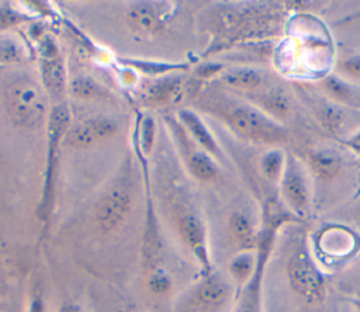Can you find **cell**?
<instances>
[{
    "instance_id": "cell-1",
    "label": "cell",
    "mask_w": 360,
    "mask_h": 312,
    "mask_svg": "<svg viewBox=\"0 0 360 312\" xmlns=\"http://www.w3.org/2000/svg\"><path fill=\"white\" fill-rule=\"evenodd\" d=\"M224 97L214 103L212 111L236 136L269 146L283 145L288 141L287 128L259 107L245 100Z\"/></svg>"
},
{
    "instance_id": "cell-2",
    "label": "cell",
    "mask_w": 360,
    "mask_h": 312,
    "mask_svg": "<svg viewBox=\"0 0 360 312\" xmlns=\"http://www.w3.org/2000/svg\"><path fill=\"white\" fill-rule=\"evenodd\" d=\"M259 246L256 249V268L250 280L240 288L235 312H263L262 309V284L269 256L271 254L277 230L295 216L283 207L263 208Z\"/></svg>"
},
{
    "instance_id": "cell-3",
    "label": "cell",
    "mask_w": 360,
    "mask_h": 312,
    "mask_svg": "<svg viewBox=\"0 0 360 312\" xmlns=\"http://www.w3.org/2000/svg\"><path fill=\"white\" fill-rule=\"evenodd\" d=\"M285 275L291 291L305 302L319 304L323 301L326 295L325 277L305 238H301L291 247L285 261Z\"/></svg>"
},
{
    "instance_id": "cell-4",
    "label": "cell",
    "mask_w": 360,
    "mask_h": 312,
    "mask_svg": "<svg viewBox=\"0 0 360 312\" xmlns=\"http://www.w3.org/2000/svg\"><path fill=\"white\" fill-rule=\"evenodd\" d=\"M70 126V112L65 103L55 104L46 121V156H45V171H44V184L42 195L38 207V215L42 219H46L52 211L53 197H55V184H56V171H58V157H59V143L65 139L66 131Z\"/></svg>"
},
{
    "instance_id": "cell-5",
    "label": "cell",
    "mask_w": 360,
    "mask_h": 312,
    "mask_svg": "<svg viewBox=\"0 0 360 312\" xmlns=\"http://www.w3.org/2000/svg\"><path fill=\"white\" fill-rule=\"evenodd\" d=\"M6 105L11 122L20 128H35L46 115L45 91L30 77H20L8 86Z\"/></svg>"
},
{
    "instance_id": "cell-6",
    "label": "cell",
    "mask_w": 360,
    "mask_h": 312,
    "mask_svg": "<svg viewBox=\"0 0 360 312\" xmlns=\"http://www.w3.org/2000/svg\"><path fill=\"white\" fill-rule=\"evenodd\" d=\"M281 201L298 219L307 218L311 209V194L305 169L294 156H285V166L278 181Z\"/></svg>"
},
{
    "instance_id": "cell-7",
    "label": "cell",
    "mask_w": 360,
    "mask_h": 312,
    "mask_svg": "<svg viewBox=\"0 0 360 312\" xmlns=\"http://www.w3.org/2000/svg\"><path fill=\"white\" fill-rule=\"evenodd\" d=\"M132 207V195L125 187H114L94 207V222L103 233L117 229L128 216Z\"/></svg>"
},
{
    "instance_id": "cell-8",
    "label": "cell",
    "mask_w": 360,
    "mask_h": 312,
    "mask_svg": "<svg viewBox=\"0 0 360 312\" xmlns=\"http://www.w3.org/2000/svg\"><path fill=\"white\" fill-rule=\"evenodd\" d=\"M177 233L200 263L204 274H210L212 271L208 240H207V229L201 218L194 212H184L177 218Z\"/></svg>"
},
{
    "instance_id": "cell-9",
    "label": "cell",
    "mask_w": 360,
    "mask_h": 312,
    "mask_svg": "<svg viewBox=\"0 0 360 312\" xmlns=\"http://www.w3.org/2000/svg\"><path fill=\"white\" fill-rule=\"evenodd\" d=\"M117 129L118 125L107 117L89 118L86 121L75 124L73 126H69L63 141L70 148L86 149L114 135Z\"/></svg>"
},
{
    "instance_id": "cell-10",
    "label": "cell",
    "mask_w": 360,
    "mask_h": 312,
    "mask_svg": "<svg viewBox=\"0 0 360 312\" xmlns=\"http://www.w3.org/2000/svg\"><path fill=\"white\" fill-rule=\"evenodd\" d=\"M128 22L134 32L141 37L153 35L167 20V7L156 1H136L128 10Z\"/></svg>"
},
{
    "instance_id": "cell-11",
    "label": "cell",
    "mask_w": 360,
    "mask_h": 312,
    "mask_svg": "<svg viewBox=\"0 0 360 312\" xmlns=\"http://www.w3.org/2000/svg\"><path fill=\"white\" fill-rule=\"evenodd\" d=\"M298 96L305 103L316 121L330 134H338L342 131V126L345 124V115L342 105L333 103L326 96L314 94L311 90H307L305 87H298Z\"/></svg>"
},
{
    "instance_id": "cell-12",
    "label": "cell",
    "mask_w": 360,
    "mask_h": 312,
    "mask_svg": "<svg viewBox=\"0 0 360 312\" xmlns=\"http://www.w3.org/2000/svg\"><path fill=\"white\" fill-rule=\"evenodd\" d=\"M219 79L226 87L246 96H255L270 89L269 74L262 69L250 66H235L224 69L219 74Z\"/></svg>"
},
{
    "instance_id": "cell-13",
    "label": "cell",
    "mask_w": 360,
    "mask_h": 312,
    "mask_svg": "<svg viewBox=\"0 0 360 312\" xmlns=\"http://www.w3.org/2000/svg\"><path fill=\"white\" fill-rule=\"evenodd\" d=\"M184 77L180 73L166 74L150 83L142 93V101L148 105L177 103L184 94Z\"/></svg>"
},
{
    "instance_id": "cell-14",
    "label": "cell",
    "mask_w": 360,
    "mask_h": 312,
    "mask_svg": "<svg viewBox=\"0 0 360 312\" xmlns=\"http://www.w3.org/2000/svg\"><path fill=\"white\" fill-rule=\"evenodd\" d=\"M319 89L333 103L360 111V84L349 82L339 74H329L319 82Z\"/></svg>"
},
{
    "instance_id": "cell-15",
    "label": "cell",
    "mask_w": 360,
    "mask_h": 312,
    "mask_svg": "<svg viewBox=\"0 0 360 312\" xmlns=\"http://www.w3.org/2000/svg\"><path fill=\"white\" fill-rule=\"evenodd\" d=\"M231 292V284L221 275L211 271L210 274H204V278L197 285L194 299L204 308L217 309L229 299Z\"/></svg>"
},
{
    "instance_id": "cell-16",
    "label": "cell",
    "mask_w": 360,
    "mask_h": 312,
    "mask_svg": "<svg viewBox=\"0 0 360 312\" xmlns=\"http://www.w3.org/2000/svg\"><path fill=\"white\" fill-rule=\"evenodd\" d=\"M39 73L45 94L60 104L66 90V69L63 59L60 56L41 58Z\"/></svg>"
},
{
    "instance_id": "cell-17",
    "label": "cell",
    "mask_w": 360,
    "mask_h": 312,
    "mask_svg": "<svg viewBox=\"0 0 360 312\" xmlns=\"http://www.w3.org/2000/svg\"><path fill=\"white\" fill-rule=\"evenodd\" d=\"M228 232L239 252H256L259 246L260 228L245 212L235 211L228 219Z\"/></svg>"
},
{
    "instance_id": "cell-18",
    "label": "cell",
    "mask_w": 360,
    "mask_h": 312,
    "mask_svg": "<svg viewBox=\"0 0 360 312\" xmlns=\"http://www.w3.org/2000/svg\"><path fill=\"white\" fill-rule=\"evenodd\" d=\"M179 119L184 129L190 134L193 141L208 155H211L215 159H222V150L219 145L217 143V139L208 129V126L204 124V121L191 110L183 108L179 111Z\"/></svg>"
},
{
    "instance_id": "cell-19",
    "label": "cell",
    "mask_w": 360,
    "mask_h": 312,
    "mask_svg": "<svg viewBox=\"0 0 360 312\" xmlns=\"http://www.w3.org/2000/svg\"><path fill=\"white\" fill-rule=\"evenodd\" d=\"M186 153V164L194 178L204 183H210L218 177V164L214 160V157L208 155L205 150L193 148Z\"/></svg>"
},
{
    "instance_id": "cell-20",
    "label": "cell",
    "mask_w": 360,
    "mask_h": 312,
    "mask_svg": "<svg viewBox=\"0 0 360 312\" xmlns=\"http://www.w3.org/2000/svg\"><path fill=\"white\" fill-rule=\"evenodd\" d=\"M307 162L312 171L321 178H330L336 176L342 167L340 156L330 149H316L308 152Z\"/></svg>"
},
{
    "instance_id": "cell-21",
    "label": "cell",
    "mask_w": 360,
    "mask_h": 312,
    "mask_svg": "<svg viewBox=\"0 0 360 312\" xmlns=\"http://www.w3.org/2000/svg\"><path fill=\"white\" fill-rule=\"evenodd\" d=\"M120 62L128 67H132L138 72H142L149 76L156 74H172V73H180L181 70L187 69L183 63H170V62H153V60H145V59H135V58H120Z\"/></svg>"
},
{
    "instance_id": "cell-22",
    "label": "cell",
    "mask_w": 360,
    "mask_h": 312,
    "mask_svg": "<svg viewBox=\"0 0 360 312\" xmlns=\"http://www.w3.org/2000/svg\"><path fill=\"white\" fill-rule=\"evenodd\" d=\"M256 268V252H239L228 266L231 278L242 288L253 275Z\"/></svg>"
},
{
    "instance_id": "cell-23",
    "label": "cell",
    "mask_w": 360,
    "mask_h": 312,
    "mask_svg": "<svg viewBox=\"0 0 360 312\" xmlns=\"http://www.w3.org/2000/svg\"><path fill=\"white\" fill-rule=\"evenodd\" d=\"M70 94L77 100H105L107 90L90 76H79L70 82Z\"/></svg>"
},
{
    "instance_id": "cell-24",
    "label": "cell",
    "mask_w": 360,
    "mask_h": 312,
    "mask_svg": "<svg viewBox=\"0 0 360 312\" xmlns=\"http://www.w3.org/2000/svg\"><path fill=\"white\" fill-rule=\"evenodd\" d=\"M284 166H285V156L277 148L267 150L260 157L262 174L264 176L266 180H269L273 184H278L283 170H284Z\"/></svg>"
},
{
    "instance_id": "cell-25",
    "label": "cell",
    "mask_w": 360,
    "mask_h": 312,
    "mask_svg": "<svg viewBox=\"0 0 360 312\" xmlns=\"http://www.w3.org/2000/svg\"><path fill=\"white\" fill-rule=\"evenodd\" d=\"M153 138H155V122L153 118L149 115H142L139 119V131H138V141L141 150L148 155L153 148Z\"/></svg>"
},
{
    "instance_id": "cell-26",
    "label": "cell",
    "mask_w": 360,
    "mask_h": 312,
    "mask_svg": "<svg viewBox=\"0 0 360 312\" xmlns=\"http://www.w3.org/2000/svg\"><path fill=\"white\" fill-rule=\"evenodd\" d=\"M339 76L360 84V56H349L338 63Z\"/></svg>"
},
{
    "instance_id": "cell-27",
    "label": "cell",
    "mask_w": 360,
    "mask_h": 312,
    "mask_svg": "<svg viewBox=\"0 0 360 312\" xmlns=\"http://www.w3.org/2000/svg\"><path fill=\"white\" fill-rule=\"evenodd\" d=\"M148 287L153 294L163 295L172 288V280L162 268H156L149 273Z\"/></svg>"
},
{
    "instance_id": "cell-28",
    "label": "cell",
    "mask_w": 360,
    "mask_h": 312,
    "mask_svg": "<svg viewBox=\"0 0 360 312\" xmlns=\"http://www.w3.org/2000/svg\"><path fill=\"white\" fill-rule=\"evenodd\" d=\"M27 20V15L21 14L11 7H0V30L11 28Z\"/></svg>"
},
{
    "instance_id": "cell-29",
    "label": "cell",
    "mask_w": 360,
    "mask_h": 312,
    "mask_svg": "<svg viewBox=\"0 0 360 312\" xmlns=\"http://www.w3.org/2000/svg\"><path fill=\"white\" fill-rule=\"evenodd\" d=\"M20 55L21 52L18 46L10 39H3L0 42V62H4V63L17 62L20 60Z\"/></svg>"
},
{
    "instance_id": "cell-30",
    "label": "cell",
    "mask_w": 360,
    "mask_h": 312,
    "mask_svg": "<svg viewBox=\"0 0 360 312\" xmlns=\"http://www.w3.org/2000/svg\"><path fill=\"white\" fill-rule=\"evenodd\" d=\"M224 70L222 65H218V63H202L201 66H198V69L195 70V76L198 77H202V79H207V77H211L214 74H221V72Z\"/></svg>"
},
{
    "instance_id": "cell-31",
    "label": "cell",
    "mask_w": 360,
    "mask_h": 312,
    "mask_svg": "<svg viewBox=\"0 0 360 312\" xmlns=\"http://www.w3.org/2000/svg\"><path fill=\"white\" fill-rule=\"evenodd\" d=\"M30 312H44V304L41 298H34L30 306Z\"/></svg>"
},
{
    "instance_id": "cell-32",
    "label": "cell",
    "mask_w": 360,
    "mask_h": 312,
    "mask_svg": "<svg viewBox=\"0 0 360 312\" xmlns=\"http://www.w3.org/2000/svg\"><path fill=\"white\" fill-rule=\"evenodd\" d=\"M59 312H83V309H80L77 305H72V304H68L65 306H62L59 309Z\"/></svg>"
},
{
    "instance_id": "cell-33",
    "label": "cell",
    "mask_w": 360,
    "mask_h": 312,
    "mask_svg": "<svg viewBox=\"0 0 360 312\" xmlns=\"http://www.w3.org/2000/svg\"><path fill=\"white\" fill-rule=\"evenodd\" d=\"M343 141H346L349 143H353V145H360V129L356 131L352 136H349L347 139H343Z\"/></svg>"
},
{
    "instance_id": "cell-34",
    "label": "cell",
    "mask_w": 360,
    "mask_h": 312,
    "mask_svg": "<svg viewBox=\"0 0 360 312\" xmlns=\"http://www.w3.org/2000/svg\"><path fill=\"white\" fill-rule=\"evenodd\" d=\"M340 142H342L345 146H347L349 149H352L353 152H356L357 155H360V145H353V143H349V142H346V141H343V139H340Z\"/></svg>"
}]
</instances>
